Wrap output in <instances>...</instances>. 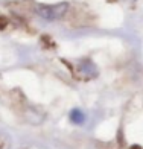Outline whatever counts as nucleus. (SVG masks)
<instances>
[{"label":"nucleus","mask_w":143,"mask_h":149,"mask_svg":"<svg viewBox=\"0 0 143 149\" xmlns=\"http://www.w3.org/2000/svg\"><path fill=\"white\" fill-rule=\"evenodd\" d=\"M69 5L67 3H59V5H40L37 8V14L44 18V20H58L64 14Z\"/></svg>","instance_id":"nucleus-1"},{"label":"nucleus","mask_w":143,"mask_h":149,"mask_svg":"<svg viewBox=\"0 0 143 149\" xmlns=\"http://www.w3.org/2000/svg\"><path fill=\"white\" fill-rule=\"evenodd\" d=\"M72 120H75V122H78V123H79V122H82V120H84V116H82V114H81L79 111H73V114H72Z\"/></svg>","instance_id":"nucleus-2"}]
</instances>
